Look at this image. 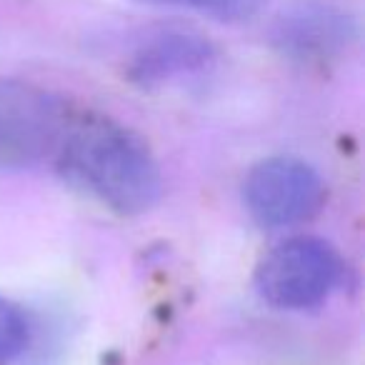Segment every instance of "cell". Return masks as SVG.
I'll return each mask as SVG.
<instances>
[{
    "label": "cell",
    "mask_w": 365,
    "mask_h": 365,
    "mask_svg": "<svg viewBox=\"0 0 365 365\" xmlns=\"http://www.w3.org/2000/svg\"><path fill=\"white\" fill-rule=\"evenodd\" d=\"M63 178L120 215H140L163 195L150 145L103 113H73L56 153Z\"/></svg>",
    "instance_id": "1"
},
{
    "label": "cell",
    "mask_w": 365,
    "mask_h": 365,
    "mask_svg": "<svg viewBox=\"0 0 365 365\" xmlns=\"http://www.w3.org/2000/svg\"><path fill=\"white\" fill-rule=\"evenodd\" d=\"M133 3L153 8L190 11L218 23H248L263 13L268 0H133Z\"/></svg>",
    "instance_id": "7"
},
{
    "label": "cell",
    "mask_w": 365,
    "mask_h": 365,
    "mask_svg": "<svg viewBox=\"0 0 365 365\" xmlns=\"http://www.w3.org/2000/svg\"><path fill=\"white\" fill-rule=\"evenodd\" d=\"M218 61V51L205 36L185 28H158L143 36L130 53L125 76L140 88H160L182 78L203 76Z\"/></svg>",
    "instance_id": "6"
},
{
    "label": "cell",
    "mask_w": 365,
    "mask_h": 365,
    "mask_svg": "<svg viewBox=\"0 0 365 365\" xmlns=\"http://www.w3.org/2000/svg\"><path fill=\"white\" fill-rule=\"evenodd\" d=\"M31 320L21 305L0 295V365L13 363L21 358L31 345Z\"/></svg>",
    "instance_id": "8"
},
{
    "label": "cell",
    "mask_w": 365,
    "mask_h": 365,
    "mask_svg": "<svg viewBox=\"0 0 365 365\" xmlns=\"http://www.w3.org/2000/svg\"><path fill=\"white\" fill-rule=\"evenodd\" d=\"M343 260L323 238L295 235L260 258L255 290L280 310H305L320 305L340 283Z\"/></svg>",
    "instance_id": "3"
},
{
    "label": "cell",
    "mask_w": 365,
    "mask_h": 365,
    "mask_svg": "<svg viewBox=\"0 0 365 365\" xmlns=\"http://www.w3.org/2000/svg\"><path fill=\"white\" fill-rule=\"evenodd\" d=\"M73 110L36 83L0 78V170H26L56 155Z\"/></svg>",
    "instance_id": "2"
},
{
    "label": "cell",
    "mask_w": 365,
    "mask_h": 365,
    "mask_svg": "<svg viewBox=\"0 0 365 365\" xmlns=\"http://www.w3.org/2000/svg\"><path fill=\"white\" fill-rule=\"evenodd\" d=\"M358 38L353 16L325 0H295L275 16L270 43L295 63H328Z\"/></svg>",
    "instance_id": "5"
},
{
    "label": "cell",
    "mask_w": 365,
    "mask_h": 365,
    "mask_svg": "<svg viewBox=\"0 0 365 365\" xmlns=\"http://www.w3.org/2000/svg\"><path fill=\"white\" fill-rule=\"evenodd\" d=\"M325 185L310 163L273 155L255 163L243 180V203L260 228H290L320 213Z\"/></svg>",
    "instance_id": "4"
}]
</instances>
